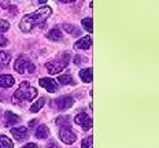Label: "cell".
<instances>
[{"mask_svg":"<svg viewBox=\"0 0 159 148\" xmlns=\"http://www.w3.org/2000/svg\"><path fill=\"white\" fill-rule=\"evenodd\" d=\"M36 123H37V119H33L29 122V128H34L36 126Z\"/></svg>","mask_w":159,"mask_h":148,"instance_id":"cell-26","label":"cell"},{"mask_svg":"<svg viewBox=\"0 0 159 148\" xmlns=\"http://www.w3.org/2000/svg\"><path fill=\"white\" fill-rule=\"evenodd\" d=\"M36 2H37V3H45L47 0H36Z\"/></svg>","mask_w":159,"mask_h":148,"instance_id":"cell-30","label":"cell"},{"mask_svg":"<svg viewBox=\"0 0 159 148\" xmlns=\"http://www.w3.org/2000/svg\"><path fill=\"white\" fill-rule=\"evenodd\" d=\"M75 123L80 125L84 130H89L92 128V118L87 115V113H80L75 115Z\"/></svg>","mask_w":159,"mask_h":148,"instance_id":"cell-7","label":"cell"},{"mask_svg":"<svg viewBox=\"0 0 159 148\" xmlns=\"http://www.w3.org/2000/svg\"><path fill=\"white\" fill-rule=\"evenodd\" d=\"M48 136H49V129L45 125H40L37 130H36V137L43 140V139H48Z\"/></svg>","mask_w":159,"mask_h":148,"instance_id":"cell-17","label":"cell"},{"mask_svg":"<svg viewBox=\"0 0 159 148\" xmlns=\"http://www.w3.org/2000/svg\"><path fill=\"white\" fill-rule=\"evenodd\" d=\"M91 45H92V38L89 36H87V37H82L78 41H75L74 48L75 49H89Z\"/></svg>","mask_w":159,"mask_h":148,"instance_id":"cell-11","label":"cell"},{"mask_svg":"<svg viewBox=\"0 0 159 148\" xmlns=\"http://www.w3.org/2000/svg\"><path fill=\"white\" fill-rule=\"evenodd\" d=\"M47 37L49 38V40H52V41H62L63 40V34H62V32L59 30L58 28H54L52 30H49Z\"/></svg>","mask_w":159,"mask_h":148,"instance_id":"cell-15","label":"cell"},{"mask_svg":"<svg viewBox=\"0 0 159 148\" xmlns=\"http://www.w3.org/2000/svg\"><path fill=\"white\" fill-rule=\"evenodd\" d=\"M58 82L61 85H67V84H74L73 82V78L70 74H65V75H59L58 77Z\"/></svg>","mask_w":159,"mask_h":148,"instance_id":"cell-22","label":"cell"},{"mask_svg":"<svg viewBox=\"0 0 159 148\" xmlns=\"http://www.w3.org/2000/svg\"><path fill=\"white\" fill-rule=\"evenodd\" d=\"M8 29H10V24L7 21H4V19H2L0 21V47H6L8 44V40L3 36V33L7 32Z\"/></svg>","mask_w":159,"mask_h":148,"instance_id":"cell-10","label":"cell"},{"mask_svg":"<svg viewBox=\"0 0 159 148\" xmlns=\"http://www.w3.org/2000/svg\"><path fill=\"white\" fill-rule=\"evenodd\" d=\"M45 104V97H40L37 101H34V103L32 104V107H30V111L32 113H39L40 111V108H41Z\"/></svg>","mask_w":159,"mask_h":148,"instance_id":"cell-19","label":"cell"},{"mask_svg":"<svg viewBox=\"0 0 159 148\" xmlns=\"http://www.w3.org/2000/svg\"><path fill=\"white\" fill-rule=\"evenodd\" d=\"M92 143H93V136H88L87 139L82 140L81 148H92Z\"/></svg>","mask_w":159,"mask_h":148,"instance_id":"cell-23","label":"cell"},{"mask_svg":"<svg viewBox=\"0 0 159 148\" xmlns=\"http://www.w3.org/2000/svg\"><path fill=\"white\" fill-rule=\"evenodd\" d=\"M59 2H62V3H71V2H75V0H59Z\"/></svg>","mask_w":159,"mask_h":148,"instance_id":"cell-28","label":"cell"},{"mask_svg":"<svg viewBox=\"0 0 159 148\" xmlns=\"http://www.w3.org/2000/svg\"><path fill=\"white\" fill-rule=\"evenodd\" d=\"M15 71L19 74H24L25 71H28V73H34L36 71V66L30 62V59L28 56H25V55H22V56H19L16 59L15 62V66H14Z\"/></svg>","mask_w":159,"mask_h":148,"instance_id":"cell-4","label":"cell"},{"mask_svg":"<svg viewBox=\"0 0 159 148\" xmlns=\"http://www.w3.org/2000/svg\"><path fill=\"white\" fill-rule=\"evenodd\" d=\"M47 148H56V147H55V143H51V144H49V146H48Z\"/></svg>","mask_w":159,"mask_h":148,"instance_id":"cell-29","label":"cell"},{"mask_svg":"<svg viewBox=\"0 0 159 148\" xmlns=\"http://www.w3.org/2000/svg\"><path fill=\"white\" fill-rule=\"evenodd\" d=\"M80 78H81L84 82H92V78H93V70L91 67L88 69H82L80 71Z\"/></svg>","mask_w":159,"mask_h":148,"instance_id":"cell-14","label":"cell"},{"mask_svg":"<svg viewBox=\"0 0 159 148\" xmlns=\"http://www.w3.org/2000/svg\"><path fill=\"white\" fill-rule=\"evenodd\" d=\"M69 61H70V54L69 52H65L61 56L55 61H51L45 65V69L49 74H59L62 70L69 65Z\"/></svg>","mask_w":159,"mask_h":148,"instance_id":"cell-3","label":"cell"},{"mask_svg":"<svg viewBox=\"0 0 159 148\" xmlns=\"http://www.w3.org/2000/svg\"><path fill=\"white\" fill-rule=\"evenodd\" d=\"M63 29H65V32H67L69 34H71V36H80L81 34V30L74 25H63Z\"/></svg>","mask_w":159,"mask_h":148,"instance_id":"cell-18","label":"cell"},{"mask_svg":"<svg viewBox=\"0 0 159 148\" xmlns=\"http://www.w3.org/2000/svg\"><path fill=\"white\" fill-rule=\"evenodd\" d=\"M21 148H37V144H34V143H29V144H26V146H22Z\"/></svg>","mask_w":159,"mask_h":148,"instance_id":"cell-25","label":"cell"},{"mask_svg":"<svg viewBox=\"0 0 159 148\" xmlns=\"http://www.w3.org/2000/svg\"><path fill=\"white\" fill-rule=\"evenodd\" d=\"M36 96H37V91H36V88H33L29 82H22V84L18 87V89L14 92L11 100H12L14 104H18V103L25 101V100L32 101Z\"/></svg>","mask_w":159,"mask_h":148,"instance_id":"cell-2","label":"cell"},{"mask_svg":"<svg viewBox=\"0 0 159 148\" xmlns=\"http://www.w3.org/2000/svg\"><path fill=\"white\" fill-rule=\"evenodd\" d=\"M11 134L15 140L18 141H24L29 137V133H28V129L25 126H18V128H12L11 129Z\"/></svg>","mask_w":159,"mask_h":148,"instance_id":"cell-9","label":"cell"},{"mask_svg":"<svg viewBox=\"0 0 159 148\" xmlns=\"http://www.w3.org/2000/svg\"><path fill=\"white\" fill-rule=\"evenodd\" d=\"M0 7L4 10L10 8V0H0Z\"/></svg>","mask_w":159,"mask_h":148,"instance_id":"cell-24","label":"cell"},{"mask_svg":"<svg viewBox=\"0 0 159 148\" xmlns=\"http://www.w3.org/2000/svg\"><path fill=\"white\" fill-rule=\"evenodd\" d=\"M52 10L51 7H41L37 11L32 12V14H26L24 18L21 19V24H19V29L24 33H29L34 26H40V28H44V22L47 21L51 15Z\"/></svg>","mask_w":159,"mask_h":148,"instance_id":"cell-1","label":"cell"},{"mask_svg":"<svg viewBox=\"0 0 159 148\" xmlns=\"http://www.w3.org/2000/svg\"><path fill=\"white\" fill-rule=\"evenodd\" d=\"M0 148H12V141L4 134L0 136Z\"/></svg>","mask_w":159,"mask_h":148,"instance_id":"cell-20","label":"cell"},{"mask_svg":"<svg viewBox=\"0 0 159 148\" xmlns=\"http://www.w3.org/2000/svg\"><path fill=\"white\" fill-rule=\"evenodd\" d=\"M14 77L10 74H2L0 75V87L2 88H11L14 85Z\"/></svg>","mask_w":159,"mask_h":148,"instance_id":"cell-12","label":"cell"},{"mask_svg":"<svg viewBox=\"0 0 159 148\" xmlns=\"http://www.w3.org/2000/svg\"><path fill=\"white\" fill-rule=\"evenodd\" d=\"M81 56H75L74 58V63H77V65H80V62H81V59H80Z\"/></svg>","mask_w":159,"mask_h":148,"instance_id":"cell-27","label":"cell"},{"mask_svg":"<svg viewBox=\"0 0 159 148\" xmlns=\"http://www.w3.org/2000/svg\"><path fill=\"white\" fill-rule=\"evenodd\" d=\"M4 117H6V126H11V125L19 122V117L15 115L14 113H11V111H6Z\"/></svg>","mask_w":159,"mask_h":148,"instance_id":"cell-16","label":"cell"},{"mask_svg":"<svg viewBox=\"0 0 159 148\" xmlns=\"http://www.w3.org/2000/svg\"><path fill=\"white\" fill-rule=\"evenodd\" d=\"M39 84H40V87H43L45 91L51 92V93L58 91V82L55 80H52V78H40Z\"/></svg>","mask_w":159,"mask_h":148,"instance_id":"cell-8","label":"cell"},{"mask_svg":"<svg viewBox=\"0 0 159 148\" xmlns=\"http://www.w3.org/2000/svg\"><path fill=\"white\" fill-rule=\"evenodd\" d=\"M59 139L63 141L65 144H69V146H70V144L75 143L77 134H75L69 126H66V128H62V129L59 130Z\"/></svg>","mask_w":159,"mask_h":148,"instance_id":"cell-5","label":"cell"},{"mask_svg":"<svg viewBox=\"0 0 159 148\" xmlns=\"http://www.w3.org/2000/svg\"><path fill=\"white\" fill-rule=\"evenodd\" d=\"M11 62V55L6 51H0V71L4 67H7Z\"/></svg>","mask_w":159,"mask_h":148,"instance_id":"cell-13","label":"cell"},{"mask_svg":"<svg viewBox=\"0 0 159 148\" xmlns=\"http://www.w3.org/2000/svg\"><path fill=\"white\" fill-rule=\"evenodd\" d=\"M81 24H82V26H84V29L87 32H89V33L93 32V25H92L93 24V21H92V18H84Z\"/></svg>","mask_w":159,"mask_h":148,"instance_id":"cell-21","label":"cell"},{"mask_svg":"<svg viewBox=\"0 0 159 148\" xmlns=\"http://www.w3.org/2000/svg\"><path fill=\"white\" fill-rule=\"evenodd\" d=\"M73 103H74V99H73V96H70V95H65V96H61L55 100L56 108L61 111H65V110H67V108H70L73 106Z\"/></svg>","mask_w":159,"mask_h":148,"instance_id":"cell-6","label":"cell"}]
</instances>
